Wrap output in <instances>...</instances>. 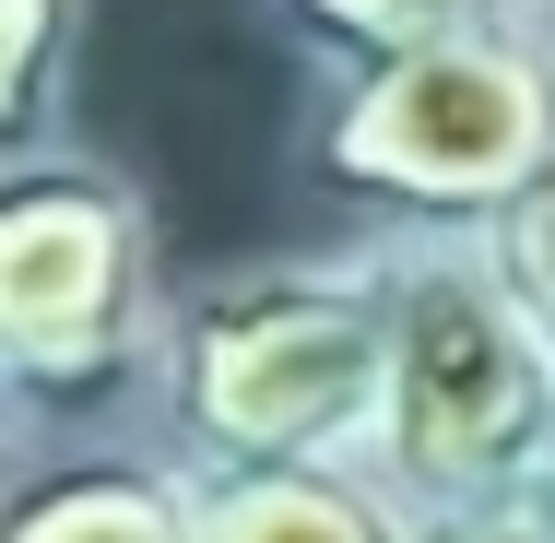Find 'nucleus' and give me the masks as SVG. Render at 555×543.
<instances>
[{"instance_id":"20e7f679","label":"nucleus","mask_w":555,"mask_h":543,"mask_svg":"<svg viewBox=\"0 0 555 543\" xmlns=\"http://www.w3.org/2000/svg\"><path fill=\"white\" fill-rule=\"evenodd\" d=\"M166 354L154 214L107 154L36 142L0 166V378L12 402H118Z\"/></svg>"},{"instance_id":"0eeeda50","label":"nucleus","mask_w":555,"mask_h":543,"mask_svg":"<svg viewBox=\"0 0 555 543\" xmlns=\"http://www.w3.org/2000/svg\"><path fill=\"white\" fill-rule=\"evenodd\" d=\"M83 24H95V0H12V36H0V154L60 142V95H72Z\"/></svg>"},{"instance_id":"423d86ee","label":"nucleus","mask_w":555,"mask_h":543,"mask_svg":"<svg viewBox=\"0 0 555 543\" xmlns=\"http://www.w3.org/2000/svg\"><path fill=\"white\" fill-rule=\"evenodd\" d=\"M0 543H202V496L166 461H72L24 484Z\"/></svg>"},{"instance_id":"39448f33","label":"nucleus","mask_w":555,"mask_h":543,"mask_svg":"<svg viewBox=\"0 0 555 543\" xmlns=\"http://www.w3.org/2000/svg\"><path fill=\"white\" fill-rule=\"evenodd\" d=\"M202 543H402V508L343 461H202Z\"/></svg>"},{"instance_id":"7ed1b4c3","label":"nucleus","mask_w":555,"mask_h":543,"mask_svg":"<svg viewBox=\"0 0 555 543\" xmlns=\"http://www.w3.org/2000/svg\"><path fill=\"white\" fill-rule=\"evenodd\" d=\"M555 166V12L461 24L354 60L320 118V178L390 224H485Z\"/></svg>"},{"instance_id":"1a4fd4ad","label":"nucleus","mask_w":555,"mask_h":543,"mask_svg":"<svg viewBox=\"0 0 555 543\" xmlns=\"http://www.w3.org/2000/svg\"><path fill=\"white\" fill-rule=\"evenodd\" d=\"M485 236H496L508 284H520V296H532V308L555 320V166L532 178V190H520V202H508V214H485Z\"/></svg>"},{"instance_id":"f257e3e1","label":"nucleus","mask_w":555,"mask_h":543,"mask_svg":"<svg viewBox=\"0 0 555 543\" xmlns=\"http://www.w3.org/2000/svg\"><path fill=\"white\" fill-rule=\"evenodd\" d=\"M378 272L402 308V354H390V414L366 449V484L402 520L555 484V320L508 284L496 236L390 224Z\"/></svg>"},{"instance_id":"9d476101","label":"nucleus","mask_w":555,"mask_h":543,"mask_svg":"<svg viewBox=\"0 0 555 543\" xmlns=\"http://www.w3.org/2000/svg\"><path fill=\"white\" fill-rule=\"evenodd\" d=\"M402 543H555V484L485 496V508H438V520H402Z\"/></svg>"},{"instance_id":"6e6552de","label":"nucleus","mask_w":555,"mask_h":543,"mask_svg":"<svg viewBox=\"0 0 555 543\" xmlns=\"http://www.w3.org/2000/svg\"><path fill=\"white\" fill-rule=\"evenodd\" d=\"M320 60H390V48H426V36H461V24H508V12H555V0H272Z\"/></svg>"},{"instance_id":"f03ea898","label":"nucleus","mask_w":555,"mask_h":543,"mask_svg":"<svg viewBox=\"0 0 555 543\" xmlns=\"http://www.w3.org/2000/svg\"><path fill=\"white\" fill-rule=\"evenodd\" d=\"M390 354L402 308L378 248L354 260H272L224 272L190 308H166V414L202 461H343L366 473L390 414Z\"/></svg>"}]
</instances>
